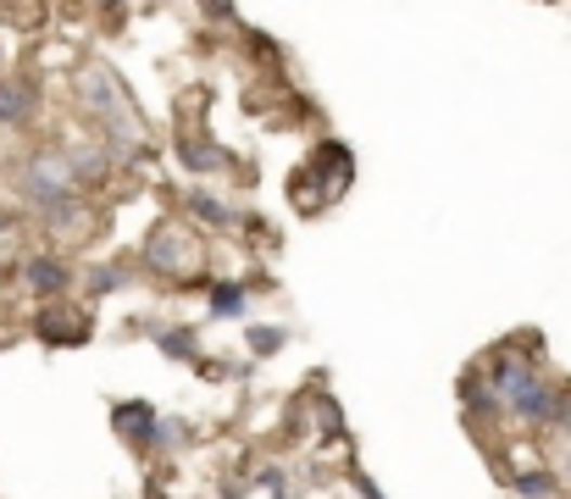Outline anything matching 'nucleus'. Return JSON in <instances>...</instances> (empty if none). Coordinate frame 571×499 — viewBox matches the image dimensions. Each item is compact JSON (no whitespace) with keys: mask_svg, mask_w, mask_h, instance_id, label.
<instances>
[{"mask_svg":"<svg viewBox=\"0 0 571 499\" xmlns=\"http://www.w3.org/2000/svg\"><path fill=\"white\" fill-rule=\"evenodd\" d=\"M189 206H195V217L211 222V228H228V222H233L228 200H217V194H206V189H200V194H189Z\"/></svg>","mask_w":571,"mask_h":499,"instance_id":"6e6552de","label":"nucleus"},{"mask_svg":"<svg viewBox=\"0 0 571 499\" xmlns=\"http://www.w3.org/2000/svg\"><path fill=\"white\" fill-rule=\"evenodd\" d=\"M549 488H555V477H544V472H521V477H516V494H521V499H544Z\"/></svg>","mask_w":571,"mask_h":499,"instance_id":"ddd939ff","label":"nucleus"},{"mask_svg":"<svg viewBox=\"0 0 571 499\" xmlns=\"http://www.w3.org/2000/svg\"><path fill=\"white\" fill-rule=\"evenodd\" d=\"M117 283H122V267H101V272L89 278V289H94V294H112Z\"/></svg>","mask_w":571,"mask_h":499,"instance_id":"4468645a","label":"nucleus"},{"mask_svg":"<svg viewBox=\"0 0 571 499\" xmlns=\"http://www.w3.org/2000/svg\"><path fill=\"white\" fill-rule=\"evenodd\" d=\"M311 172H322V178H327V189L350 183V150H345V144H316V156H311Z\"/></svg>","mask_w":571,"mask_h":499,"instance_id":"423d86ee","label":"nucleus"},{"mask_svg":"<svg viewBox=\"0 0 571 499\" xmlns=\"http://www.w3.org/2000/svg\"><path fill=\"white\" fill-rule=\"evenodd\" d=\"M78 100H83V106H89L94 117H106V128H117V133H139L128 94L117 89V78H112L106 67H89V73H78Z\"/></svg>","mask_w":571,"mask_h":499,"instance_id":"f257e3e1","label":"nucleus"},{"mask_svg":"<svg viewBox=\"0 0 571 499\" xmlns=\"http://www.w3.org/2000/svg\"><path fill=\"white\" fill-rule=\"evenodd\" d=\"M112 422H117V433H128L133 444L156 438V427H161L156 406H145V399H128V406H117V411H112Z\"/></svg>","mask_w":571,"mask_h":499,"instance_id":"7ed1b4c3","label":"nucleus"},{"mask_svg":"<svg viewBox=\"0 0 571 499\" xmlns=\"http://www.w3.org/2000/svg\"><path fill=\"white\" fill-rule=\"evenodd\" d=\"M39 333L44 344H83V322H67V317H39Z\"/></svg>","mask_w":571,"mask_h":499,"instance_id":"1a4fd4ad","label":"nucleus"},{"mask_svg":"<svg viewBox=\"0 0 571 499\" xmlns=\"http://www.w3.org/2000/svg\"><path fill=\"white\" fill-rule=\"evenodd\" d=\"M34 117V89L28 84H0V128H17V123H28Z\"/></svg>","mask_w":571,"mask_h":499,"instance_id":"39448f33","label":"nucleus"},{"mask_svg":"<svg viewBox=\"0 0 571 499\" xmlns=\"http://www.w3.org/2000/svg\"><path fill=\"white\" fill-rule=\"evenodd\" d=\"M283 338H289L283 328H250V356H277Z\"/></svg>","mask_w":571,"mask_h":499,"instance_id":"9b49d317","label":"nucleus"},{"mask_svg":"<svg viewBox=\"0 0 571 499\" xmlns=\"http://www.w3.org/2000/svg\"><path fill=\"white\" fill-rule=\"evenodd\" d=\"M161 349H167V356H178V361H195V356H200V349H195V333H183V328L161 333Z\"/></svg>","mask_w":571,"mask_h":499,"instance_id":"9d476101","label":"nucleus"},{"mask_svg":"<svg viewBox=\"0 0 571 499\" xmlns=\"http://www.w3.org/2000/svg\"><path fill=\"white\" fill-rule=\"evenodd\" d=\"M566 477H571V449H566Z\"/></svg>","mask_w":571,"mask_h":499,"instance_id":"dca6fc26","label":"nucleus"},{"mask_svg":"<svg viewBox=\"0 0 571 499\" xmlns=\"http://www.w3.org/2000/svg\"><path fill=\"white\" fill-rule=\"evenodd\" d=\"M510 411L528 422V427H544V422H555V411H560V394H555L544 378H528V383L510 394Z\"/></svg>","mask_w":571,"mask_h":499,"instance_id":"f03ea898","label":"nucleus"},{"mask_svg":"<svg viewBox=\"0 0 571 499\" xmlns=\"http://www.w3.org/2000/svg\"><path fill=\"white\" fill-rule=\"evenodd\" d=\"M206 311H211V317H222V322L245 317V311H250V289H245V283H211Z\"/></svg>","mask_w":571,"mask_h":499,"instance_id":"20e7f679","label":"nucleus"},{"mask_svg":"<svg viewBox=\"0 0 571 499\" xmlns=\"http://www.w3.org/2000/svg\"><path fill=\"white\" fill-rule=\"evenodd\" d=\"M555 422H560V433L571 438V399H560V411H555Z\"/></svg>","mask_w":571,"mask_h":499,"instance_id":"2eb2a0df","label":"nucleus"},{"mask_svg":"<svg viewBox=\"0 0 571 499\" xmlns=\"http://www.w3.org/2000/svg\"><path fill=\"white\" fill-rule=\"evenodd\" d=\"M183 156H189V167H195V172H211V167H222V162H228L217 144H211V150H206V144H183Z\"/></svg>","mask_w":571,"mask_h":499,"instance_id":"f8f14e48","label":"nucleus"},{"mask_svg":"<svg viewBox=\"0 0 571 499\" xmlns=\"http://www.w3.org/2000/svg\"><path fill=\"white\" fill-rule=\"evenodd\" d=\"M67 283H73V272H67L62 261H51V256L28 261V289H34V294H62Z\"/></svg>","mask_w":571,"mask_h":499,"instance_id":"0eeeda50","label":"nucleus"}]
</instances>
